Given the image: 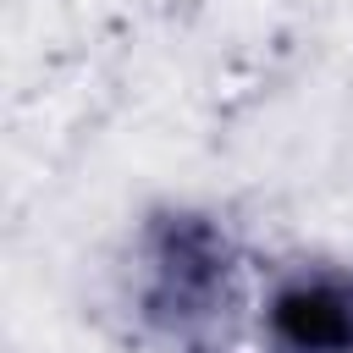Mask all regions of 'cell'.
<instances>
[{"label": "cell", "mask_w": 353, "mask_h": 353, "mask_svg": "<svg viewBox=\"0 0 353 353\" xmlns=\"http://www.w3.org/2000/svg\"><path fill=\"white\" fill-rule=\"evenodd\" d=\"M138 314L176 336L193 342L221 325L237 292V248L215 215L199 210H165L143 226L138 237Z\"/></svg>", "instance_id": "cell-1"}, {"label": "cell", "mask_w": 353, "mask_h": 353, "mask_svg": "<svg viewBox=\"0 0 353 353\" xmlns=\"http://www.w3.org/2000/svg\"><path fill=\"white\" fill-rule=\"evenodd\" d=\"M265 353H353V265H298L259 309Z\"/></svg>", "instance_id": "cell-2"}]
</instances>
